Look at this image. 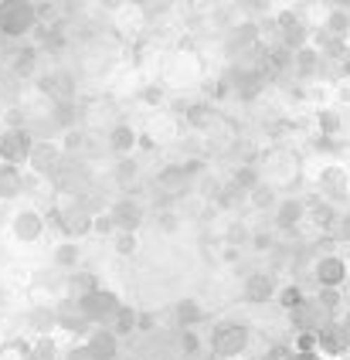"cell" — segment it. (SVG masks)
<instances>
[{"mask_svg":"<svg viewBox=\"0 0 350 360\" xmlns=\"http://www.w3.org/2000/svg\"><path fill=\"white\" fill-rule=\"evenodd\" d=\"M303 218H306V204H303V200H283V204H279V214H276V224H279L283 231H289V228H296Z\"/></svg>","mask_w":350,"mask_h":360,"instance_id":"obj_12","label":"cell"},{"mask_svg":"<svg viewBox=\"0 0 350 360\" xmlns=\"http://www.w3.org/2000/svg\"><path fill=\"white\" fill-rule=\"evenodd\" d=\"M116 180H119V187H123V191H129V187L140 180V167H136L133 160H123L119 167H116Z\"/></svg>","mask_w":350,"mask_h":360,"instance_id":"obj_16","label":"cell"},{"mask_svg":"<svg viewBox=\"0 0 350 360\" xmlns=\"http://www.w3.org/2000/svg\"><path fill=\"white\" fill-rule=\"evenodd\" d=\"M252 204H255V207H276V191H272V187L252 191Z\"/></svg>","mask_w":350,"mask_h":360,"instance_id":"obj_19","label":"cell"},{"mask_svg":"<svg viewBox=\"0 0 350 360\" xmlns=\"http://www.w3.org/2000/svg\"><path fill=\"white\" fill-rule=\"evenodd\" d=\"M79 306H82V313L89 316V323L116 320V313L123 309V306H119V300H116L112 292H99V289H96L92 296H85V300L79 302Z\"/></svg>","mask_w":350,"mask_h":360,"instance_id":"obj_4","label":"cell"},{"mask_svg":"<svg viewBox=\"0 0 350 360\" xmlns=\"http://www.w3.org/2000/svg\"><path fill=\"white\" fill-rule=\"evenodd\" d=\"M296 360H320V354H296Z\"/></svg>","mask_w":350,"mask_h":360,"instance_id":"obj_21","label":"cell"},{"mask_svg":"<svg viewBox=\"0 0 350 360\" xmlns=\"http://www.w3.org/2000/svg\"><path fill=\"white\" fill-rule=\"evenodd\" d=\"M276 292V282L268 272H255L252 279H245V300L248 302H266Z\"/></svg>","mask_w":350,"mask_h":360,"instance_id":"obj_11","label":"cell"},{"mask_svg":"<svg viewBox=\"0 0 350 360\" xmlns=\"http://www.w3.org/2000/svg\"><path fill=\"white\" fill-rule=\"evenodd\" d=\"M313 276L320 282V289H340L344 279H347V262L337 259V255H323V259L316 262Z\"/></svg>","mask_w":350,"mask_h":360,"instance_id":"obj_6","label":"cell"},{"mask_svg":"<svg viewBox=\"0 0 350 360\" xmlns=\"http://www.w3.org/2000/svg\"><path fill=\"white\" fill-rule=\"evenodd\" d=\"M320 191H323V198L330 200H347L350 198V170L344 167H323L320 170Z\"/></svg>","mask_w":350,"mask_h":360,"instance_id":"obj_5","label":"cell"},{"mask_svg":"<svg viewBox=\"0 0 350 360\" xmlns=\"http://www.w3.org/2000/svg\"><path fill=\"white\" fill-rule=\"evenodd\" d=\"M245 343H248V326H242V323H228L218 333H211V350L218 357H238L245 350Z\"/></svg>","mask_w":350,"mask_h":360,"instance_id":"obj_2","label":"cell"},{"mask_svg":"<svg viewBox=\"0 0 350 360\" xmlns=\"http://www.w3.org/2000/svg\"><path fill=\"white\" fill-rule=\"evenodd\" d=\"M85 347L96 354V360H112L116 357V333L112 330H99V333H92V340Z\"/></svg>","mask_w":350,"mask_h":360,"instance_id":"obj_13","label":"cell"},{"mask_svg":"<svg viewBox=\"0 0 350 360\" xmlns=\"http://www.w3.org/2000/svg\"><path fill=\"white\" fill-rule=\"evenodd\" d=\"M205 316V309H201V302H194V300H184V302H177V320L181 323H197Z\"/></svg>","mask_w":350,"mask_h":360,"instance_id":"obj_17","label":"cell"},{"mask_svg":"<svg viewBox=\"0 0 350 360\" xmlns=\"http://www.w3.org/2000/svg\"><path fill=\"white\" fill-rule=\"evenodd\" d=\"M31 153H34V140H31V133H24V129H7L4 136H0V157L11 163H24L31 160Z\"/></svg>","mask_w":350,"mask_h":360,"instance_id":"obj_3","label":"cell"},{"mask_svg":"<svg viewBox=\"0 0 350 360\" xmlns=\"http://www.w3.org/2000/svg\"><path fill=\"white\" fill-rule=\"evenodd\" d=\"M316 126H320V133L333 136V133H340V129H344V120H340L333 109H320V112H316Z\"/></svg>","mask_w":350,"mask_h":360,"instance_id":"obj_15","label":"cell"},{"mask_svg":"<svg viewBox=\"0 0 350 360\" xmlns=\"http://www.w3.org/2000/svg\"><path fill=\"white\" fill-rule=\"evenodd\" d=\"M44 231L41 224V214L38 211H21V214H14V235L21 241H38Z\"/></svg>","mask_w":350,"mask_h":360,"instance_id":"obj_10","label":"cell"},{"mask_svg":"<svg viewBox=\"0 0 350 360\" xmlns=\"http://www.w3.org/2000/svg\"><path fill=\"white\" fill-rule=\"evenodd\" d=\"M62 157H65V150L58 143H34L31 167H34L38 174H58V170H62Z\"/></svg>","mask_w":350,"mask_h":360,"instance_id":"obj_9","label":"cell"},{"mask_svg":"<svg viewBox=\"0 0 350 360\" xmlns=\"http://www.w3.org/2000/svg\"><path fill=\"white\" fill-rule=\"evenodd\" d=\"M38 7L34 4H0V31L7 38H21L34 27Z\"/></svg>","mask_w":350,"mask_h":360,"instance_id":"obj_1","label":"cell"},{"mask_svg":"<svg viewBox=\"0 0 350 360\" xmlns=\"http://www.w3.org/2000/svg\"><path fill=\"white\" fill-rule=\"evenodd\" d=\"M75 262H79V248H75V245H58V248H55V265L72 269Z\"/></svg>","mask_w":350,"mask_h":360,"instance_id":"obj_18","label":"cell"},{"mask_svg":"<svg viewBox=\"0 0 350 360\" xmlns=\"http://www.w3.org/2000/svg\"><path fill=\"white\" fill-rule=\"evenodd\" d=\"M133 143H136V133H133L126 122H119L116 129H109V146H112L116 153H129V150H133Z\"/></svg>","mask_w":350,"mask_h":360,"instance_id":"obj_14","label":"cell"},{"mask_svg":"<svg viewBox=\"0 0 350 360\" xmlns=\"http://www.w3.org/2000/svg\"><path fill=\"white\" fill-rule=\"evenodd\" d=\"M112 224L123 231V235H133L140 224H143V207L136 204L133 198H126V200H119V204H112Z\"/></svg>","mask_w":350,"mask_h":360,"instance_id":"obj_8","label":"cell"},{"mask_svg":"<svg viewBox=\"0 0 350 360\" xmlns=\"http://www.w3.org/2000/svg\"><path fill=\"white\" fill-rule=\"evenodd\" d=\"M266 167H268V180L272 184H289V180L296 177V170H299V160L292 157V150H272L266 157Z\"/></svg>","mask_w":350,"mask_h":360,"instance_id":"obj_7","label":"cell"},{"mask_svg":"<svg viewBox=\"0 0 350 360\" xmlns=\"http://www.w3.org/2000/svg\"><path fill=\"white\" fill-rule=\"evenodd\" d=\"M133 248H136V238H133V235H119V238H116V252H119V255H133Z\"/></svg>","mask_w":350,"mask_h":360,"instance_id":"obj_20","label":"cell"}]
</instances>
